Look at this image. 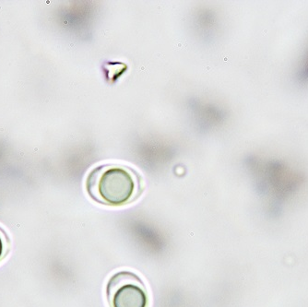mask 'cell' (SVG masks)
I'll return each instance as SVG.
<instances>
[{
    "instance_id": "obj_1",
    "label": "cell",
    "mask_w": 308,
    "mask_h": 307,
    "mask_svg": "<svg viewBox=\"0 0 308 307\" xmlns=\"http://www.w3.org/2000/svg\"><path fill=\"white\" fill-rule=\"evenodd\" d=\"M86 190L92 200L120 207L138 198L142 192V180L138 173L128 166L103 164L88 174Z\"/></svg>"
},
{
    "instance_id": "obj_2",
    "label": "cell",
    "mask_w": 308,
    "mask_h": 307,
    "mask_svg": "<svg viewBox=\"0 0 308 307\" xmlns=\"http://www.w3.org/2000/svg\"><path fill=\"white\" fill-rule=\"evenodd\" d=\"M107 299L111 307H147L148 293L144 283L132 272L120 271L107 284Z\"/></svg>"
},
{
    "instance_id": "obj_3",
    "label": "cell",
    "mask_w": 308,
    "mask_h": 307,
    "mask_svg": "<svg viewBox=\"0 0 308 307\" xmlns=\"http://www.w3.org/2000/svg\"><path fill=\"white\" fill-rule=\"evenodd\" d=\"M9 248V239L1 228H0V261L8 254Z\"/></svg>"
}]
</instances>
